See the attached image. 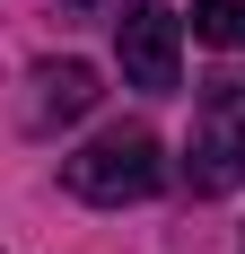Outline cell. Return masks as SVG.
<instances>
[{"label": "cell", "instance_id": "obj_1", "mask_svg": "<svg viewBox=\"0 0 245 254\" xmlns=\"http://www.w3.org/2000/svg\"><path fill=\"white\" fill-rule=\"evenodd\" d=\"M61 184H70L79 202H97V210L149 202V193L167 184V149H158L149 123H114V131H97L79 158H61Z\"/></svg>", "mask_w": 245, "mask_h": 254}, {"label": "cell", "instance_id": "obj_2", "mask_svg": "<svg viewBox=\"0 0 245 254\" xmlns=\"http://www.w3.org/2000/svg\"><path fill=\"white\" fill-rule=\"evenodd\" d=\"M193 193H237L245 184V79H219L193 105V149H184Z\"/></svg>", "mask_w": 245, "mask_h": 254}, {"label": "cell", "instance_id": "obj_3", "mask_svg": "<svg viewBox=\"0 0 245 254\" xmlns=\"http://www.w3.org/2000/svg\"><path fill=\"white\" fill-rule=\"evenodd\" d=\"M114 53H122V79L131 88L167 97L175 70H184V18L158 9V0H131V9H114Z\"/></svg>", "mask_w": 245, "mask_h": 254}, {"label": "cell", "instance_id": "obj_4", "mask_svg": "<svg viewBox=\"0 0 245 254\" xmlns=\"http://www.w3.org/2000/svg\"><path fill=\"white\" fill-rule=\"evenodd\" d=\"M88 105H97V70L79 53H61V62L35 70V123H79Z\"/></svg>", "mask_w": 245, "mask_h": 254}, {"label": "cell", "instance_id": "obj_5", "mask_svg": "<svg viewBox=\"0 0 245 254\" xmlns=\"http://www.w3.org/2000/svg\"><path fill=\"white\" fill-rule=\"evenodd\" d=\"M193 35L219 53H245V0H193Z\"/></svg>", "mask_w": 245, "mask_h": 254}, {"label": "cell", "instance_id": "obj_6", "mask_svg": "<svg viewBox=\"0 0 245 254\" xmlns=\"http://www.w3.org/2000/svg\"><path fill=\"white\" fill-rule=\"evenodd\" d=\"M61 18H97V9H114V0H53Z\"/></svg>", "mask_w": 245, "mask_h": 254}]
</instances>
